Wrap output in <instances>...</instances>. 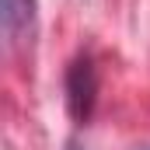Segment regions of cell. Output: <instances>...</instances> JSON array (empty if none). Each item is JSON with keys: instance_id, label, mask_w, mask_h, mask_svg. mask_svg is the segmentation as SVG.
<instances>
[{"instance_id": "cell-1", "label": "cell", "mask_w": 150, "mask_h": 150, "mask_svg": "<svg viewBox=\"0 0 150 150\" xmlns=\"http://www.w3.org/2000/svg\"><path fill=\"white\" fill-rule=\"evenodd\" d=\"M94 94H98V77L87 56H80L67 70V101H70V115L77 122H87V115L94 108Z\"/></svg>"}, {"instance_id": "cell-2", "label": "cell", "mask_w": 150, "mask_h": 150, "mask_svg": "<svg viewBox=\"0 0 150 150\" xmlns=\"http://www.w3.org/2000/svg\"><path fill=\"white\" fill-rule=\"evenodd\" d=\"M0 21H4V35L14 45H25L32 28H35V0H0Z\"/></svg>"}]
</instances>
